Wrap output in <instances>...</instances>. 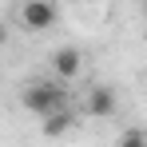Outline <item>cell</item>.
<instances>
[{
    "mask_svg": "<svg viewBox=\"0 0 147 147\" xmlns=\"http://www.w3.org/2000/svg\"><path fill=\"white\" fill-rule=\"evenodd\" d=\"M20 103H24L32 115H48V111H56V107H68V92H64L60 84L44 80V84H28L24 96H20Z\"/></svg>",
    "mask_w": 147,
    "mask_h": 147,
    "instance_id": "6da1fadb",
    "label": "cell"
},
{
    "mask_svg": "<svg viewBox=\"0 0 147 147\" xmlns=\"http://www.w3.org/2000/svg\"><path fill=\"white\" fill-rule=\"evenodd\" d=\"M56 20H60L56 0H24V8H20V28L24 32H48Z\"/></svg>",
    "mask_w": 147,
    "mask_h": 147,
    "instance_id": "7a4b0ae2",
    "label": "cell"
},
{
    "mask_svg": "<svg viewBox=\"0 0 147 147\" xmlns=\"http://www.w3.org/2000/svg\"><path fill=\"white\" fill-rule=\"evenodd\" d=\"M84 111L92 115V119H107V115H115V92L111 88H92L88 92V99H84Z\"/></svg>",
    "mask_w": 147,
    "mask_h": 147,
    "instance_id": "3957f363",
    "label": "cell"
},
{
    "mask_svg": "<svg viewBox=\"0 0 147 147\" xmlns=\"http://www.w3.org/2000/svg\"><path fill=\"white\" fill-rule=\"evenodd\" d=\"M52 72H56V80H76L84 72V56L76 48H56L52 52Z\"/></svg>",
    "mask_w": 147,
    "mask_h": 147,
    "instance_id": "277c9868",
    "label": "cell"
},
{
    "mask_svg": "<svg viewBox=\"0 0 147 147\" xmlns=\"http://www.w3.org/2000/svg\"><path fill=\"white\" fill-rule=\"evenodd\" d=\"M40 119H44V123H40L44 139H60V135H64V131L76 123V115L68 111V107H56V111H48V115H40Z\"/></svg>",
    "mask_w": 147,
    "mask_h": 147,
    "instance_id": "5b68a950",
    "label": "cell"
},
{
    "mask_svg": "<svg viewBox=\"0 0 147 147\" xmlns=\"http://www.w3.org/2000/svg\"><path fill=\"white\" fill-rule=\"evenodd\" d=\"M119 147H147V135L143 131H127V135L119 139Z\"/></svg>",
    "mask_w": 147,
    "mask_h": 147,
    "instance_id": "8992f818",
    "label": "cell"
},
{
    "mask_svg": "<svg viewBox=\"0 0 147 147\" xmlns=\"http://www.w3.org/2000/svg\"><path fill=\"white\" fill-rule=\"evenodd\" d=\"M4 44H8V28L0 24V48H4Z\"/></svg>",
    "mask_w": 147,
    "mask_h": 147,
    "instance_id": "52a82bcc",
    "label": "cell"
},
{
    "mask_svg": "<svg viewBox=\"0 0 147 147\" xmlns=\"http://www.w3.org/2000/svg\"><path fill=\"white\" fill-rule=\"evenodd\" d=\"M84 4H99V0H84Z\"/></svg>",
    "mask_w": 147,
    "mask_h": 147,
    "instance_id": "ba28073f",
    "label": "cell"
}]
</instances>
